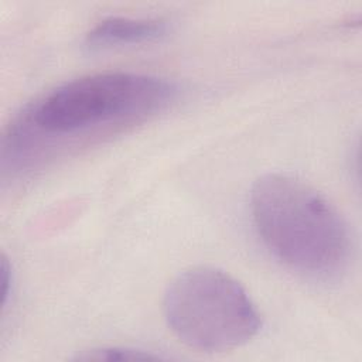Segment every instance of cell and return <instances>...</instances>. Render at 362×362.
I'll return each instance as SVG.
<instances>
[{"label":"cell","instance_id":"1","mask_svg":"<svg viewBox=\"0 0 362 362\" xmlns=\"http://www.w3.org/2000/svg\"><path fill=\"white\" fill-rule=\"evenodd\" d=\"M177 86L136 72H100L58 85L30 103L3 140V167L24 171L48 143L143 120L164 110Z\"/></svg>","mask_w":362,"mask_h":362},{"label":"cell","instance_id":"2","mask_svg":"<svg viewBox=\"0 0 362 362\" xmlns=\"http://www.w3.org/2000/svg\"><path fill=\"white\" fill-rule=\"evenodd\" d=\"M250 214L263 245L287 267L317 279L346 269L352 250L348 226L307 182L281 173L262 175L250 191Z\"/></svg>","mask_w":362,"mask_h":362},{"label":"cell","instance_id":"3","mask_svg":"<svg viewBox=\"0 0 362 362\" xmlns=\"http://www.w3.org/2000/svg\"><path fill=\"white\" fill-rule=\"evenodd\" d=\"M164 317L187 346L223 352L249 342L260 315L246 290L228 273L199 266L178 274L164 294Z\"/></svg>","mask_w":362,"mask_h":362},{"label":"cell","instance_id":"4","mask_svg":"<svg viewBox=\"0 0 362 362\" xmlns=\"http://www.w3.org/2000/svg\"><path fill=\"white\" fill-rule=\"evenodd\" d=\"M167 33L168 23L163 18L109 17L98 23L86 34L85 45L89 49H107L156 41Z\"/></svg>","mask_w":362,"mask_h":362},{"label":"cell","instance_id":"5","mask_svg":"<svg viewBox=\"0 0 362 362\" xmlns=\"http://www.w3.org/2000/svg\"><path fill=\"white\" fill-rule=\"evenodd\" d=\"M78 361H150L161 359L160 355H153L150 352L133 348H99L92 351H85L82 355L76 356Z\"/></svg>","mask_w":362,"mask_h":362},{"label":"cell","instance_id":"6","mask_svg":"<svg viewBox=\"0 0 362 362\" xmlns=\"http://www.w3.org/2000/svg\"><path fill=\"white\" fill-rule=\"evenodd\" d=\"M1 283H3V307H6L7 304V298L10 296V286H13V273H11V267L7 263V259L3 257L1 262Z\"/></svg>","mask_w":362,"mask_h":362}]
</instances>
